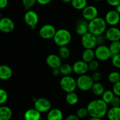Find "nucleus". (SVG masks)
<instances>
[{
	"mask_svg": "<svg viewBox=\"0 0 120 120\" xmlns=\"http://www.w3.org/2000/svg\"><path fill=\"white\" fill-rule=\"evenodd\" d=\"M88 115L91 117L103 118L107 115L108 110V104L102 99H96L90 102L87 107Z\"/></svg>",
	"mask_w": 120,
	"mask_h": 120,
	"instance_id": "obj_1",
	"label": "nucleus"
},
{
	"mask_svg": "<svg viewBox=\"0 0 120 120\" xmlns=\"http://www.w3.org/2000/svg\"><path fill=\"white\" fill-rule=\"evenodd\" d=\"M107 29V24L104 18L97 17L88 22V32L95 36L104 34Z\"/></svg>",
	"mask_w": 120,
	"mask_h": 120,
	"instance_id": "obj_2",
	"label": "nucleus"
},
{
	"mask_svg": "<svg viewBox=\"0 0 120 120\" xmlns=\"http://www.w3.org/2000/svg\"><path fill=\"white\" fill-rule=\"evenodd\" d=\"M72 39V35L68 30L65 28H61L56 30L53 40L57 46H67L70 43Z\"/></svg>",
	"mask_w": 120,
	"mask_h": 120,
	"instance_id": "obj_3",
	"label": "nucleus"
},
{
	"mask_svg": "<svg viewBox=\"0 0 120 120\" xmlns=\"http://www.w3.org/2000/svg\"><path fill=\"white\" fill-rule=\"evenodd\" d=\"M60 87L67 93L74 92L77 88L76 79L70 75L63 76L60 81Z\"/></svg>",
	"mask_w": 120,
	"mask_h": 120,
	"instance_id": "obj_4",
	"label": "nucleus"
},
{
	"mask_svg": "<svg viewBox=\"0 0 120 120\" xmlns=\"http://www.w3.org/2000/svg\"><path fill=\"white\" fill-rule=\"evenodd\" d=\"M77 86L82 91H88L91 90L94 82L91 76L86 74L79 75L76 79Z\"/></svg>",
	"mask_w": 120,
	"mask_h": 120,
	"instance_id": "obj_5",
	"label": "nucleus"
},
{
	"mask_svg": "<svg viewBox=\"0 0 120 120\" xmlns=\"http://www.w3.org/2000/svg\"><path fill=\"white\" fill-rule=\"evenodd\" d=\"M94 53L95 58L97 60L100 61H105L111 58L112 56L109 47L105 45L97 46L94 49Z\"/></svg>",
	"mask_w": 120,
	"mask_h": 120,
	"instance_id": "obj_6",
	"label": "nucleus"
},
{
	"mask_svg": "<svg viewBox=\"0 0 120 120\" xmlns=\"http://www.w3.org/2000/svg\"><path fill=\"white\" fill-rule=\"evenodd\" d=\"M81 42L82 45L85 49H94V48L97 46L96 36L90 32L81 36Z\"/></svg>",
	"mask_w": 120,
	"mask_h": 120,
	"instance_id": "obj_7",
	"label": "nucleus"
},
{
	"mask_svg": "<svg viewBox=\"0 0 120 120\" xmlns=\"http://www.w3.org/2000/svg\"><path fill=\"white\" fill-rule=\"evenodd\" d=\"M56 30L55 26L50 24H45L40 28L39 30V35L40 37L44 40L53 39Z\"/></svg>",
	"mask_w": 120,
	"mask_h": 120,
	"instance_id": "obj_8",
	"label": "nucleus"
},
{
	"mask_svg": "<svg viewBox=\"0 0 120 120\" xmlns=\"http://www.w3.org/2000/svg\"><path fill=\"white\" fill-rule=\"evenodd\" d=\"M34 108L40 113L48 112L52 107V104L49 100L45 98H39L34 101Z\"/></svg>",
	"mask_w": 120,
	"mask_h": 120,
	"instance_id": "obj_9",
	"label": "nucleus"
},
{
	"mask_svg": "<svg viewBox=\"0 0 120 120\" xmlns=\"http://www.w3.org/2000/svg\"><path fill=\"white\" fill-rule=\"evenodd\" d=\"M24 21L25 24L31 29H35L39 21L38 14L33 10H29L24 14Z\"/></svg>",
	"mask_w": 120,
	"mask_h": 120,
	"instance_id": "obj_10",
	"label": "nucleus"
},
{
	"mask_svg": "<svg viewBox=\"0 0 120 120\" xmlns=\"http://www.w3.org/2000/svg\"><path fill=\"white\" fill-rule=\"evenodd\" d=\"M82 16L84 19L89 22L98 17V10L94 5H86L82 10Z\"/></svg>",
	"mask_w": 120,
	"mask_h": 120,
	"instance_id": "obj_11",
	"label": "nucleus"
},
{
	"mask_svg": "<svg viewBox=\"0 0 120 120\" xmlns=\"http://www.w3.org/2000/svg\"><path fill=\"white\" fill-rule=\"evenodd\" d=\"M15 29V23L12 19L8 17H2L0 19V31L4 33L8 34Z\"/></svg>",
	"mask_w": 120,
	"mask_h": 120,
	"instance_id": "obj_12",
	"label": "nucleus"
},
{
	"mask_svg": "<svg viewBox=\"0 0 120 120\" xmlns=\"http://www.w3.org/2000/svg\"><path fill=\"white\" fill-rule=\"evenodd\" d=\"M104 19L107 25L116 26L120 22V15L115 10H109L106 13Z\"/></svg>",
	"mask_w": 120,
	"mask_h": 120,
	"instance_id": "obj_13",
	"label": "nucleus"
},
{
	"mask_svg": "<svg viewBox=\"0 0 120 120\" xmlns=\"http://www.w3.org/2000/svg\"><path fill=\"white\" fill-rule=\"evenodd\" d=\"M107 41L110 42L120 41V29L116 26H110L104 33Z\"/></svg>",
	"mask_w": 120,
	"mask_h": 120,
	"instance_id": "obj_14",
	"label": "nucleus"
},
{
	"mask_svg": "<svg viewBox=\"0 0 120 120\" xmlns=\"http://www.w3.org/2000/svg\"><path fill=\"white\" fill-rule=\"evenodd\" d=\"M72 71L77 75L86 74L88 71V63H85L82 60H78L75 62L72 65Z\"/></svg>",
	"mask_w": 120,
	"mask_h": 120,
	"instance_id": "obj_15",
	"label": "nucleus"
},
{
	"mask_svg": "<svg viewBox=\"0 0 120 120\" xmlns=\"http://www.w3.org/2000/svg\"><path fill=\"white\" fill-rule=\"evenodd\" d=\"M46 64L49 68L53 69L59 68L62 65V59L58 55L51 54L46 58Z\"/></svg>",
	"mask_w": 120,
	"mask_h": 120,
	"instance_id": "obj_16",
	"label": "nucleus"
},
{
	"mask_svg": "<svg viewBox=\"0 0 120 120\" xmlns=\"http://www.w3.org/2000/svg\"><path fill=\"white\" fill-rule=\"evenodd\" d=\"M75 30L76 33L80 36H82L86 33H88V21L84 18L79 19L76 23Z\"/></svg>",
	"mask_w": 120,
	"mask_h": 120,
	"instance_id": "obj_17",
	"label": "nucleus"
},
{
	"mask_svg": "<svg viewBox=\"0 0 120 120\" xmlns=\"http://www.w3.org/2000/svg\"><path fill=\"white\" fill-rule=\"evenodd\" d=\"M13 71L11 68L7 65H0V79L7 81L12 77Z\"/></svg>",
	"mask_w": 120,
	"mask_h": 120,
	"instance_id": "obj_18",
	"label": "nucleus"
},
{
	"mask_svg": "<svg viewBox=\"0 0 120 120\" xmlns=\"http://www.w3.org/2000/svg\"><path fill=\"white\" fill-rule=\"evenodd\" d=\"M25 120H41V113L35 108H30L25 112L24 115Z\"/></svg>",
	"mask_w": 120,
	"mask_h": 120,
	"instance_id": "obj_19",
	"label": "nucleus"
},
{
	"mask_svg": "<svg viewBox=\"0 0 120 120\" xmlns=\"http://www.w3.org/2000/svg\"><path fill=\"white\" fill-rule=\"evenodd\" d=\"M47 120H63V113L59 108H51L47 115Z\"/></svg>",
	"mask_w": 120,
	"mask_h": 120,
	"instance_id": "obj_20",
	"label": "nucleus"
},
{
	"mask_svg": "<svg viewBox=\"0 0 120 120\" xmlns=\"http://www.w3.org/2000/svg\"><path fill=\"white\" fill-rule=\"evenodd\" d=\"M12 116V109L6 105L0 106V120H10Z\"/></svg>",
	"mask_w": 120,
	"mask_h": 120,
	"instance_id": "obj_21",
	"label": "nucleus"
},
{
	"mask_svg": "<svg viewBox=\"0 0 120 120\" xmlns=\"http://www.w3.org/2000/svg\"><path fill=\"white\" fill-rule=\"evenodd\" d=\"M106 115L109 120H120V107H112Z\"/></svg>",
	"mask_w": 120,
	"mask_h": 120,
	"instance_id": "obj_22",
	"label": "nucleus"
},
{
	"mask_svg": "<svg viewBox=\"0 0 120 120\" xmlns=\"http://www.w3.org/2000/svg\"><path fill=\"white\" fill-rule=\"evenodd\" d=\"M95 58V53H94V49H85L82 53V60L86 63H89L94 60Z\"/></svg>",
	"mask_w": 120,
	"mask_h": 120,
	"instance_id": "obj_23",
	"label": "nucleus"
},
{
	"mask_svg": "<svg viewBox=\"0 0 120 120\" xmlns=\"http://www.w3.org/2000/svg\"><path fill=\"white\" fill-rule=\"evenodd\" d=\"M92 93L96 96H101L105 91V88L103 84L100 82H95L93 84L91 88Z\"/></svg>",
	"mask_w": 120,
	"mask_h": 120,
	"instance_id": "obj_24",
	"label": "nucleus"
},
{
	"mask_svg": "<svg viewBox=\"0 0 120 120\" xmlns=\"http://www.w3.org/2000/svg\"><path fill=\"white\" fill-rule=\"evenodd\" d=\"M65 100L68 104L70 105H74L78 103L79 101V97L77 94H76L75 92H71L67 94Z\"/></svg>",
	"mask_w": 120,
	"mask_h": 120,
	"instance_id": "obj_25",
	"label": "nucleus"
},
{
	"mask_svg": "<svg viewBox=\"0 0 120 120\" xmlns=\"http://www.w3.org/2000/svg\"><path fill=\"white\" fill-rule=\"evenodd\" d=\"M71 5L77 10H82L87 5V0H72Z\"/></svg>",
	"mask_w": 120,
	"mask_h": 120,
	"instance_id": "obj_26",
	"label": "nucleus"
},
{
	"mask_svg": "<svg viewBox=\"0 0 120 120\" xmlns=\"http://www.w3.org/2000/svg\"><path fill=\"white\" fill-rule=\"evenodd\" d=\"M59 70H60L61 74L63 75V76L70 75V74L73 72L72 65L68 63L62 64L61 67L59 68Z\"/></svg>",
	"mask_w": 120,
	"mask_h": 120,
	"instance_id": "obj_27",
	"label": "nucleus"
},
{
	"mask_svg": "<svg viewBox=\"0 0 120 120\" xmlns=\"http://www.w3.org/2000/svg\"><path fill=\"white\" fill-rule=\"evenodd\" d=\"M71 51L70 49L67 46H62L60 47L58 49V55L60 56V57L61 59H67L70 57Z\"/></svg>",
	"mask_w": 120,
	"mask_h": 120,
	"instance_id": "obj_28",
	"label": "nucleus"
},
{
	"mask_svg": "<svg viewBox=\"0 0 120 120\" xmlns=\"http://www.w3.org/2000/svg\"><path fill=\"white\" fill-rule=\"evenodd\" d=\"M108 47L111 52L112 56L116 55V54H120V41L111 42Z\"/></svg>",
	"mask_w": 120,
	"mask_h": 120,
	"instance_id": "obj_29",
	"label": "nucleus"
},
{
	"mask_svg": "<svg viewBox=\"0 0 120 120\" xmlns=\"http://www.w3.org/2000/svg\"><path fill=\"white\" fill-rule=\"evenodd\" d=\"M115 96L112 90H105V91L101 95V99L107 104H110L111 101Z\"/></svg>",
	"mask_w": 120,
	"mask_h": 120,
	"instance_id": "obj_30",
	"label": "nucleus"
},
{
	"mask_svg": "<svg viewBox=\"0 0 120 120\" xmlns=\"http://www.w3.org/2000/svg\"><path fill=\"white\" fill-rule=\"evenodd\" d=\"M108 79L112 84H115L120 81V73L118 71H112L108 74Z\"/></svg>",
	"mask_w": 120,
	"mask_h": 120,
	"instance_id": "obj_31",
	"label": "nucleus"
},
{
	"mask_svg": "<svg viewBox=\"0 0 120 120\" xmlns=\"http://www.w3.org/2000/svg\"><path fill=\"white\" fill-rule=\"evenodd\" d=\"M76 115L79 119H84L88 115V112L86 107H81L77 109L76 112Z\"/></svg>",
	"mask_w": 120,
	"mask_h": 120,
	"instance_id": "obj_32",
	"label": "nucleus"
},
{
	"mask_svg": "<svg viewBox=\"0 0 120 120\" xmlns=\"http://www.w3.org/2000/svg\"><path fill=\"white\" fill-rule=\"evenodd\" d=\"M88 70L90 71H91L93 72L94 71H97L98 69L100 67V63L98 60H95L91 61L89 63H88Z\"/></svg>",
	"mask_w": 120,
	"mask_h": 120,
	"instance_id": "obj_33",
	"label": "nucleus"
},
{
	"mask_svg": "<svg viewBox=\"0 0 120 120\" xmlns=\"http://www.w3.org/2000/svg\"><path fill=\"white\" fill-rule=\"evenodd\" d=\"M8 94L4 89L0 88V105H3L7 101Z\"/></svg>",
	"mask_w": 120,
	"mask_h": 120,
	"instance_id": "obj_34",
	"label": "nucleus"
},
{
	"mask_svg": "<svg viewBox=\"0 0 120 120\" xmlns=\"http://www.w3.org/2000/svg\"><path fill=\"white\" fill-rule=\"evenodd\" d=\"M111 59L113 66L116 68L120 69V54L112 55Z\"/></svg>",
	"mask_w": 120,
	"mask_h": 120,
	"instance_id": "obj_35",
	"label": "nucleus"
},
{
	"mask_svg": "<svg viewBox=\"0 0 120 120\" xmlns=\"http://www.w3.org/2000/svg\"><path fill=\"white\" fill-rule=\"evenodd\" d=\"M22 3L25 9H30L37 3V0H22Z\"/></svg>",
	"mask_w": 120,
	"mask_h": 120,
	"instance_id": "obj_36",
	"label": "nucleus"
},
{
	"mask_svg": "<svg viewBox=\"0 0 120 120\" xmlns=\"http://www.w3.org/2000/svg\"><path fill=\"white\" fill-rule=\"evenodd\" d=\"M91 77L93 79V81L95 82H100L101 80V79H102V75L101 72L98 71H94L93 72V74L91 75Z\"/></svg>",
	"mask_w": 120,
	"mask_h": 120,
	"instance_id": "obj_37",
	"label": "nucleus"
},
{
	"mask_svg": "<svg viewBox=\"0 0 120 120\" xmlns=\"http://www.w3.org/2000/svg\"><path fill=\"white\" fill-rule=\"evenodd\" d=\"M112 91L114 95L120 97V81L113 84Z\"/></svg>",
	"mask_w": 120,
	"mask_h": 120,
	"instance_id": "obj_38",
	"label": "nucleus"
},
{
	"mask_svg": "<svg viewBox=\"0 0 120 120\" xmlns=\"http://www.w3.org/2000/svg\"><path fill=\"white\" fill-rule=\"evenodd\" d=\"M96 38H97V46L103 45H105L106 41H107L105 37L104 34H102V35H98V36H96Z\"/></svg>",
	"mask_w": 120,
	"mask_h": 120,
	"instance_id": "obj_39",
	"label": "nucleus"
},
{
	"mask_svg": "<svg viewBox=\"0 0 120 120\" xmlns=\"http://www.w3.org/2000/svg\"><path fill=\"white\" fill-rule=\"evenodd\" d=\"M112 107H120V97L115 95L110 102Z\"/></svg>",
	"mask_w": 120,
	"mask_h": 120,
	"instance_id": "obj_40",
	"label": "nucleus"
},
{
	"mask_svg": "<svg viewBox=\"0 0 120 120\" xmlns=\"http://www.w3.org/2000/svg\"><path fill=\"white\" fill-rule=\"evenodd\" d=\"M106 1L108 5L114 7L120 4V0H106Z\"/></svg>",
	"mask_w": 120,
	"mask_h": 120,
	"instance_id": "obj_41",
	"label": "nucleus"
},
{
	"mask_svg": "<svg viewBox=\"0 0 120 120\" xmlns=\"http://www.w3.org/2000/svg\"><path fill=\"white\" fill-rule=\"evenodd\" d=\"M8 0H0V10L4 9L8 6Z\"/></svg>",
	"mask_w": 120,
	"mask_h": 120,
	"instance_id": "obj_42",
	"label": "nucleus"
},
{
	"mask_svg": "<svg viewBox=\"0 0 120 120\" xmlns=\"http://www.w3.org/2000/svg\"><path fill=\"white\" fill-rule=\"evenodd\" d=\"M65 120H80L75 114H70L65 118Z\"/></svg>",
	"mask_w": 120,
	"mask_h": 120,
	"instance_id": "obj_43",
	"label": "nucleus"
},
{
	"mask_svg": "<svg viewBox=\"0 0 120 120\" xmlns=\"http://www.w3.org/2000/svg\"><path fill=\"white\" fill-rule=\"evenodd\" d=\"M52 0H37V3L41 5H46L51 3Z\"/></svg>",
	"mask_w": 120,
	"mask_h": 120,
	"instance_id": "obj_44",
	"label": "nucleus"
},
{
	"mask_svg": "<svg viewBox=\"0 0 120 120\" xmlns=\"http://www.w3.org/2000/svg\"><path fill=\"white\" fill-rule=\"evenodd\" d=\"M52 73L53 76H54V77H58V76H60V75L61 74V73H60V70H59V68L53 69Z\"/></svg>",
	"mask_w": 120,
	"mask_h": 120,
	"instance_id": "obj_45",
	"label": "nucleus"
},
{
	"mask_svg": "<svg viewBox=\"0 0 120 120\" xmlns=\"http://www.w3.org/2000/svg\"><path fill=\"white\" fill-rule=\"evenodd\" d=\"M115 11H116V12H118V13L120 15V5H117V6L115 7Z\"/></svg>",
	"mask_w": 120,
	"mask_h": 120,
	"instance_id": "obj_46",
	"label": "nucleus"
},
{
	"mask_svg": "<svg viewBox=\"0 0 120 120\" xmlns=\"http://www.w3.org/2000/svg\"><path fill=\"white\" fill-rule=\"evenodd\" d=\"M88 120H102L101 118H97V117H91Z\"/></svg>",
	"mask_w": 120,
	"mask_h": 120,
	"instance_id": "obj_47",
	"label": "nucleus"
},
{
	"mask_svg": "<svg viewBox=\"0 0 120 120\" xmlns=\"http://www.w3.org/2000/svg\"><path fill=\"white\" fill-rule=\"evenodd\" d=\"M61 1H62V2H63L64 3L68 4V3H71V2L72 0H61Z\"/></svg>",
	"mask_w": 120,
	"mask_h": 120,
	"instance_id": "obj_48",
	"label": "nucleus"
},
{
	"mask_svg": "<svg viewBox=\"0 0 120 120\" xmlns=\"http://www.w3.org/2000/svg\"><path fill=\"white\" fill-rule=\"evenodd\" d=\"M2 18V14H1V11H0V19H1Z\"/></svg>",
	"mask_w": 120,
	"mask_h": 120,
	"instance_id": "obj_49",
	"label": "nucleus"
},
{
	"mask_svg": "<svg viewBox=\"0 0 120 120\" xmlns=\"http://www.w3.org/2000/svg\"><path fill=\"white\" fill-rule=\"evenodd\" d=\"M95 1H98V2H99V1H102V0H95Z\"/></svg>",
	"mask_w": 120,
	"mask_h": 120,
	"instance_id": "obj_50",
	"label": "nucleus"
},
{
	"mask_svg": "<svg viewBox=\"0 0 120 120\" xmlns=\"http://www.w3.org/2000/svg\"><path fill=\"white\" fill-rule=\"evenodd\" d=\"M82 120H83V119H82Z\"/></svg>",
	"mask_w": 120,
	"mask_h": 120,
	"instance_id": "obj_51",
	"label": "nucleus"
},
{
	"mask_svg": "<svg viewBox=\"0 0 120 120\" xmlns=\"http://www.w3.org/2000/svg\"></svg>",
	"mask_w": 120,
	"mask_h": 120,
	"instance_id": "obj_52",
	"label": "nucleus"
}]
</instances>
